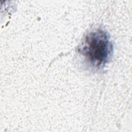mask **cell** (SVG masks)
<instances>
[{
	"label": "cell",
	"mask_w": 132,
	"mask_h": 132,
	"mask_svg": "<svg viewBox=\"0 0 132 132\" xmlns=\"http://www.w3.org/2000/svg\"><path fill=\"white\" fill-rule=\"evenodd\" d=\"M112 51L111 42L107 32L98 29L86 35L78 47V53L87 67L97 70L108 62Z\"/></svg>",
	"instance_id": "obj_1"
}]
</instances>
